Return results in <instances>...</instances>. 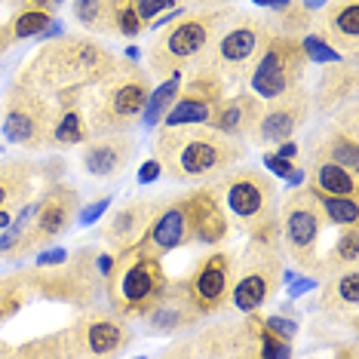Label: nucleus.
I'll use <instances>...</instances> for the list:
<instances>
[{
    "label": "nucleus",
    "instance_id": "nucleus-1",
    "mask_svg": "<svg viewBox=\"0 0 359 359\" xmlns=\"http://www.w3.org/2000/svg\"><path fill=\"white\" fill-rule=\"evenodd\" d=\"M154 157L175 184H200L215 182L233 166L246 163L249 148L246 142L218 133L209 123H182L157 126Z\"/></svg>",
    "mask_w": 359,
    "mask_h": 359
},
{
    "label": "nucleus",
    "instance_id": "nucleus-2",
    "mask_svg": "<svg viewBox=\"0 0 359 359\" xmlns=\"http://www.w3.org/2000/svg\"><path fill=\"white\" fill-rule=\"evenodd\" d=\"M117 68V53H111L93 34H62L37 46V53L15 71L25 83L53 95L68 89H93Z\"/></svg>",
    "mask_w": 359,
    "mask_h": 359
},
{
    "label": "nucleus",
    "instance_id": "nucleus-3",
    "mask_svg": "<svg viewBox=\"0 0 359 359\" xmlns=\"http://www.w3.org/2000/svg\"><path fill=\"white\" fill-rule=\"evenodd\" d=\"M154 89V77L148 68H142L135 59L117 55V68L102 80L99 86L83 93V111L89 135H108V133H129L138 126Z\"/></svg>",
    "mask_w": 359,
    "mask_h": 359
},
{
    "label": "nucleus",
    "instance_id": "nucleus-4",
    "mask_svg": "<svg viewBox=\"0 0 359 359\" xmlns=\"http://www.w3.org/2000/svg\"><path fill=\"white\" fill-rule=\"evenodd\" d=\"M233 13V4L200 6V10H187L175 15L172 22H166L148 46V74L154 80H163L169 74L187 71L197 62V55L215 40L218 31L227 25Z\"/></svg>",
    "mask_w": 359,
    "mask_h": 359
},
{
    "label": "nucleus",
    "instance_id": "nucleus-5",
    "mask_svg": "<svg viewBox=\"0 0 359 359\" xmlns=\"http://www.w3.org/2000/svg\"><path fill=\"white\" fill-rule=\"evenodd\" d=\"M212 187L222 197L231 224L240 227L249 240L280 243V203H276V184L271 175L240 163L231 172L215 178Z\"/></svg>",
    "mask_w": 359,
    "mask_h": 359
},
{
    "label": "nucleus",
    "instance_id": "nucleus-6",
    "mask_svg": "<svg viewBox=\"0 0 359 359\" xmlns=\"http://www.w3.org/2000/svg\"><path fill=\"white\" fill-rule=\"evenodd\" d=\"M166 285L169 273L163 267V258L135 246L114 261L111 273L104 276V298L120 316L142 320L160 304V298L166 295Z\"/></svg>",
    "mask_w": 359,
    "mask_h": 359
},
{
    "label": "nucleus",
    "instance_id": "nucleus-7",
    "mask_svg": "<svg viewBox=\"0 0 359 359\" xmlns=\"http://www.w3.org/2000/svg\"><path fill=\"white\" fill-rule=\"evenodd\" d=\"M271 34L273 31L267 25V15L236 10L187 71H215V74H222L227 86H240L246 83L252 62L258 59V53L264 50Z\"/></svg>",
    "mask_w": 359,
    "mask_h": 359
},
{
    "label": "nucleus",
    "instance_id": "nucleus-8",
    "mask_svg": "<svg viewBox=\"0 0 359 359\" xmlns=\"http://www.w3.org/2000/svg\"><path fill=\"white\" fill-rule=\"evenodd\" d=\"M83 206L80 200V187L65 182V178H55V182H46L40 197L34 200V212H31L25 231L15 240V246L6 252V261L10 264H22L25 258L37 255L40 249L53 246L59 236H65L71 227L77 224V212Z\"/></svg>",
    "mask_w": 359,
    "mask_h": 359
},
{
    "label": "nucleus",
    "instance_id": "nucleus-9",
    "mask_svg": "<svg viewBox=\"0 0 359 359\" xmlns=\"http://www.w3.org/2000/svg\"><path fill=\"white\" fill-rule=\"evenodd\" d=\"M99 249L95 246H77L68 252V258L62 264L53 267H31L34 273V289L37 298L50 301L59 307H71V310H83L89 304H95L104 295V283L95 264Z\"/></svg>",
    "mask_w": 359,
    "mask_h": 359
},
{
    "label": "nucleus",
    "instance_id": "nucleus-10",
    "mask_svg": "<svg viewBox=\"0 0 359 359\" xmlns=\"http://www.w3.org/2000/svg\"><path fill=\"white\" fill-rule=\"evenodd\" d=\"M280 243H258L249 240L240 255H233L231 273V310L236 313H252L271 304L273 295L285 283Z\"/></svg>",
    "mask_w": 359,
    "mask_h": 359
},
{
    "label": "nucleus",
    "instance_id": "nucleus-11",
    "mask_svg": "<svg viewBox=\"0 0 359 359\" xmlns=\"http://www.w3.org/2000/svg\"><path fill=\"white\" fill-rule=\"evenodd\" d=\"M53 123V99L37 86L13 77L0 99V135L19 151L43 154Z\"/></svg>",
    "mask_w": 359,
    "mask_h": 359
},
{
    "label": "nucleus",
    "instance_id": "nucleus-12",
    "mask_svg": "<svg viewBox=\"0 0 359 359\" xmlns=\"http://www.w3.org/2000/svg\"><path fill=\"white\" fill-rule=\"evenodd\" d=\"M325 231V218L316 197L307 184L289 187L283 206H280V249L283 258L295 264L298 273L316 276V261H320V240Z\"/></svg>",
    "mask_w": 359,
    "mask_h": 359
},
{
    "label": "nucleus",
    "instance_id": "nucleus-13",
    "mask_svg": "<svg viewBox=\"0 0 359 359\" xmlns=\"http://www.w3.org/2000/svg\"><path fill=\"white\" fill-rule=\"evenodd\" d=\"M62 338V356L80 359V356H114L123 353L133 344L135 332L129 325L126 316H120L117 310H102L89 304L77 310V316L71 323H65L59 329Z\"/></svg>",
    "mask_w": 359,
    "mask_h": 359
},
{
    "label": "nucleus",
    "instance_id": "nucleus-14",
    "mask_svg": "<svg viewBox=\"0 0 359 359\" xmlns=\"http://www.w3.org/2000/svg\"><path fill=\"white\" fill-rule=\"evenodd\" d=\"M307 68H310V62L304 50H301V37L271 34L264 50L258 53V59L252 62V68L246 74L249 93H255L261 102L276 99V95L304 83Z\"/></svg>",
    "mask_w": 359,
    "mask_h": 359
},
{
    "label": "nucleus",
    "instance_id": "nucleus-15",
    "mask_svg": "<svg viewBox=\"0 0 359 359\" xmlns=\"http://www.w3.org/2000/svg\"><path fill=\"white\" fill-rule=\"evenodd\" d=\"M231 273H233V252L215 246L209 255L197 258V264L184 276L169 280V285L175 292H182L203 316H215L231 310Z\"/></svg>",
    "mask_w": 359,
    "mask_h": 359
},
{
    "label": "nucleus",
    "instance_id": "nucleus-16",
    "mask_svg": "<svg viewBox=\"0 0 359 359\" xmlns=\"http://www.w3.org/2000/svg\"><path fill=\"white\" fill-rule=\"evenodd\" d=\"M169 356H240V359H258V310L240 313V320H222L215 325H206L203 332L182 338V344L166 347Z\"/></svg>",
    "mask_w": 359,
    "mask_h": 359
},
{
    "label": "nucleus",
    "instance_id": "nucleus-17",
    "mask_svg": "<svg viewBox=\"0 0 359 359\" xmlns=\"http://www.w3.org/2000/svg\"><path fill=\"white\" fill-rule=\"evenodd\" d=\"M310 117H313V102H310V89L301 83L295 89H289V93L264 102L258 126H255V133L249 135V142L255 144V148L280 144L285 138H295L298 129L304 126Z\"/></svg>",
    "mask_w": 359,
    "mask_h": 359
},
{
    "label": "nucleus",
    "instance_id": "nucleus-18",
    "mask_svg": "<svg viewBox=\"0 0 359 359\" xmlns=\"http://www.w3.org/2000/svg\"><path fill=\"white\" fill-rule=\"evenodd\" d=\"M338 117L325 129H316L301 148V160H332L338 166L359 172V111L356 99L344 104V111H334Z\"/></svg>",
    "mask_w": 359,
    "mask_h": 359
},
{
    "label": "nucleus",
    "instance_id": "nucleus-19",
    "mask_svg": "<svg viewBox=\"0 0 359 359\" xmlns=\"http://www.w3.org/2000/svg\"><path fill=\"white\" fill-rule=\"evenodd\" d=\"M182 203L184 222H187V233H191L194 246H224L227 236H231V215H227L222 197L215 194L212 184H200L194 191L178 194Z\"/></svg>",
    "mask_w": 359,
    "mask_h": 359
},
{
    "label": "nucleus",
    "instance_id": "nucleus-20",
    "mask_svg": "<svg viewBox=\"0 0 359 359\" xmlns=\"http://www.w3.org/2000/svg\"><path fill=\"white\" fill-rule=\"evenodd\" d=\"M227 95V83L215 71H191V77L182 80L172 108L166 111L160 126H182V123H206L215 104Z\"/></svg>",
    "mask_w": 359,
    "mask_h": 359
},
{
    "label": "nucleus",
    "instance_id": "nucleus-21",
    "mask_svg": "<svg viewBox=\"0 0 359 359\" xmlns=\"http://www.w3.org/2000/svg\"><path fill=\"white\" fill-rule=\"evenodd\" d=\"M316 313L334 329H347L350 334L359 332V267L325 276L316 285Z\"/></svg>",
    "mask_w": 359,
    "mask_h": 359
},
{
    "label": "nucleus",
    "instance_id": "nucleus-22",
    "mask_svg": "<svg viewBox=\"0 0 359 359\" xmlns=\"http://www.w3.org/2000/svg\"><path fill=\"white\" fill-rule=\"evenodd\" d=\"M163 197H135V200H126L123 206H117L114 212H108V218L102 222L99 227V236L104 240L114 255H123V252L135 249L142 243L148 224L154 222L157 215Z\"/></svg>",
    "mask_w": 359,
    "mask_h": 359
},
{
    "label": "nucleus",
    "instance_id": "nucleus-23",
    "mask_svg": "<svg viewBox=\"0 0 359 359\" xmlns=\"http://www.w3.org/2000/svg\"><path fill=\"white\" fill-rule=\"evenodd\" d=\"M135 157V142L129 133H108V135H89L80 148V166L89 178L111 182L126 172V166Z\"/></svg>",
    "mask_w": 359,
    "mask_h": 359
},
{
    "label": "nucleus",
    "instance_id": "nucleus-24",
    "mask_svg": "<svg viewBox=\"0 0 359 359\" xmlns=\"http://www.w3.org/2000/svg\"><path fill=\"white\" fill-rule=\"evenodd\" d=\"M313 31L347 62L359 59V0H332L313 15Z\"/></svg>",
    "mask_w": 359,
    "mask_h": 359
},
{
    "label": "nucleus",
    "instance_id": "nucleus-25",
    "mask_svg": "<svg viewBox=\"0 0 359 359\" xmlns=\"http://www.w3.org/2000/svg\"><path fill=\"white\" fill-rule=\"evenodd\" d=\"M83 93L86 89H68V93L53 95V123L50 138H46V151H68L89 138Z\"/></svg>",
    "mask_w": 359,
    "mask_h": 359
},
{
    "label": "nucleus",
    "instance_id": "nucleus-26",
    "mask_svg": "<svg viewBox=\"0 0 359 359\" xmlns=\"http://www.w3.org/2000/svg\"><path fill=\"white\" fill-rule=\"evenodd\" d=\"M356 86H359L356 62H332V65H323L320 77H316L313 89H310L313 114H320V117H329V114L341 111L350 99H356Z\"/></svg>",
    "mask_w": 359,
    "mask_h": 359
},
{
    "label": "nucleus",
    "instance_id": "nucleus-27",
    "mask_svg": "<svg viewBox=\"0 0 359 359\" xmlns=\"http://www.w3.org/2000/svg\"><path fill=\"white\" fill-rule=\"evenodd\" d=\"M138 246L154 252V255H160V258L172 255V252H178V249L194 246L191 233H187V222H184V212H182L178 197H163L157 215H154V222L148 224V231H144Z\"/></svg>",
    "mask_w": 359,
    "mask_h": 359
},
{
    "label": "nucleus",
    "instance_id": "nucleus-28",
    "mask_svg": "<svg viewBox=\"0 0 359 359\" xmlns=\"http://www.w3.org/2000/svg\"><path fill=\"white\" fill-rule=\"evenodd\" d=\"M261 108H264V102H261L255 93H249V89H240V93L224 95V99L215 104V111L209 114L206 123L212 129H218V133L231 135V138L249 142V135L255 133V126H258Z\"/></svg>",
    "mask_w": 359,
    "mask_h": 359
},
{
    "label": "nucleus",
    "instance_id": "nucleus-29",
    "mask_svg": "<svg viewBox=\"0 0 359 359\" xmlns=\"http://www.w3.org/2000/svg\"><path fill=\"white\" fill-rule=\"evenodd\" d=\"M142 320L148 323L151 332L178 334V332H191L194 325H200L206 316H203L200 310L182 295V292H175L172 285H166V295L160 298V304L154 307L151 313H144Z\"/></svg>",
    "mask_w": 359,
    "mask_h": 359
},
{
    "label": "nucleus",
    "instance_id": "nucleus-30",
    "mask_svg": "<svg viewBox=\"0 0 359 359\" xmlns=\"http://www.w3.org/2000/svg\"><path fill=\"white\" fill-rule=\"evenodd\" d=\"M40 178V163L34 160H0V209L22 206L34 197Z\"/></svg>",
    "mask_w": 359,
    "mask_h": 359
},
{
    "label": "nucleus",
    "instance_id": "nucleus-31",
    "mask_svg": "<svg viewBox=\"0 0 359 359\" xmlns=\"http://www.w3.org/2000/svg\"><path fill=\"white\" fill-rule=\"evenodd\" d=\"M31 301H37L31 267H15L10 273H0V329L10 325L19 313H25Z\"/></svg>",
    "mask_w": 359,
    "mask_h": 359
},
{
    "label": "nucleus",
    "instance_id": "nucleus-32",
    "mask_svg": "<svg viewBox=\"0 0 359 359\" xmlns=\"http://www.w3.org/2000/svg\"><path fill=\"white\" fill-rule=\"evenodd\" d=\"M304 182L313 191L338 194V197H356L359 194V172L338 166L332 160H304Z\"/></svg>",
    "mask_w": 359,
    "mask_h": 359
},
{
    "label": "nucleus",
    "instance_id": "nucleus-33",
    "mask_svg": "<svg viewBox=\"0 0 359 359\" xmlns=\"http://www.w3.org/2000/svg\"><path fill=\"white\" fill-rule=\"evenodd\" d=\"M126 0H71L74 22L93 37H114V19Z\"/></svg>",
    "mask_w": 359,
    "mask_h": 359
},
{
    "label": "nucleus",
    "instance_id": "nucleus-34",
    "mask_svg": "<svg viewBox=\"0 0 359 359\" xmlns=\"http://www.w3.org/2000/svg\"><path fill=\"white\" fill-rule=\"evenodd\" d=\"M356 264H359V224H350V227H344V233L332 243V249L316 261V280L350 271V267H356Z\"/></svg>",
    "mask_w": 359,
    "mask_h": 359
},
{
    "label": "nucleus",
    "instance_id": "nucleus-35",
    "mask_svg": "<svg viewBox=\"0 0 359 359\" xmlns=\"http://www.w3.org/2000/svg\"><path fill=\"white\" fill-rule=\"evenodd\" d=\"M53 19H55V10H46V6H37V4H28V0H22V4L13 10L10 19L4 22V25H6V31H10L13 43H19V40L40 37L46 28H50Z\"/></svg>",
    "mask_w": 359,
    "mask_h": 359
},
{
    "label": "nucleus",
    "instance_id": "nucleus-36",
    "mask_svg": "<svg viewBox=\"0 0 359 359\" xmlns=\"http://www.w3.org/2000/svg\"><path fill=\"white\" fill-rule=\"evenodd\" d=\"M178 89H182V74L163 77L160 86L151 89V95H148V102H144V111H142V120H138V123H142L144 129H157L163 123V117H166V111L172 108Z\"/></svg>",
    "mask_w": 359,
    "mask_h": 359
},
{
    "label": "nucleus",
    "instance_id": "nucleus-37",
    "mask_svg": "<svg viewBox=\"0 0 359 359\" xmlns=\"http://www.w3.org/2000/svg\"><path fill=\"white\" fill-rule=\"evenodd\" d=\"M267 25H271L273 34H292L301 37L313 28V10H307L301 0H289L283 10H276L267 15Z\"/></svg>",
    "mask_w": 359,
    "mask_h": 359
},
{
    "label": "nucleus",
    "instance_id": "nucleus-38",
    "mask_svg": "<svg viewBox=\"0 0 359 359\" xmlns=\"http://www.w3.org/2000/svg\"><path fill=\"white\" fill-rule=\"evenodd\" d=\"M310 194H313L316 203H320L325 224H334V227L359 224V203H356V197H338V194H323V191H313V187H310Z\"/></svg>",
    "mask_w": 359,
    "mask_h": 359
},
{
    "label": "nucleus",
    "instance_id": "nucleus-39",
    "mask_svg": "<svg viewBox=\"0 0 359 359\" xmlns=\"http://www.w3.org/2000/svg\"><path fill=\"white\" fill-rule=\"evenodd\" d=\"M301 50H304L307 62L313 65V68H323V65H332V62H347L344 55H341L334 46H329L325 40L316 34L313 28L307 31V34H301Z\"/></svg>",
    "mask_w": 359,
    "mask_h": 359
},
{
    "label": "nucleus",
    "instance_id": "nucleus-40",
    "mask_svg": "<svg viewBox=\"0 0 359 359\" xmlns=\"http://www.w3.org/2000/svg\"><path fill=\"white\" fill-rule=\"evenodd\" d=\"M178 4H182V0H135V13H138V19H142L144 31H151V22L163 13L175 10Z\"/></svg>",
    "mask_w": 359,
    "mask_h": 359
},
{
    "label": "nucleus",
    "instance_id": "nucleus-41",
    "mask_svg": "<svg viewBox=\"0 0 359 359\" xmlns=\"http://www.w3.org/2000/svg\"><path fill=\"white\" fill-rule=\"evenodd\" d=\"M261 320H264L267 329L276 332L285 341H295L298 338V320H295V316H289V313H271V316H261Z\"/></svg>",
    "mask_w": 359,
    "mask_h": 359
},
{
    "label": "nucleus",
    "instance_id": "nucleus-42",
    "mask_svg": "<svg viewBox=\"0 0 359 359\" xmlns=\"http://www.w3.org/2000/svg\"><path fill=\"white\" fill-rule=\"evenodd\" d=\"M111 203H114V197H99V200L89 203V206H80V212H77V224H93V222H99L104 212L111 209Z\"/></svg>",
    "mask_w": 359,
    "mask_h": 359
},
{
    "label": "nucleus",
    "instance_id": "nucleus-43",
    "mask_svg": "<svg viewBox=\"0 0 359 359\" xmlns=\"http://www.w3.org/2000/svg\"><path fill=\"white\" fill-rule=\"evenodd\" d=\"M264 166L271 169L273 175L289 178V175H292V169L298 166V160H285V157H280V154H276V151H264Z\"/></svg>",
    "mask_w": 359,
    "mask_h": 359
},
{
    "label": "nucleus",
    "instance_id": "nucleus-44",
    "mask_svg": "<svg viewBox=\"0 0 359 359\" xmlns=\"http://www.w3.org/2000/svg\"><path fill=\"white\" fill-rule=\"evenodd\" d=\"M163 175V166H160V160L157 157H151V160H144L142 163V169H138V184H154L157 178Z\"/></svg>",
    "mask_w": 359,
    "mask_h": 359
},
{
    "label": "nucleus",
    "instance_id": "nucleus-45",
    "mask_svg": "<svg viewBox=\"0 0 359 359\" xmlns=\"http://www.w3.org/2000/svg\"><path fill=\"white\" fill-rule=\"evenodd\" d=\"M68 258V249H62V246H46V249H40L37 252V267H53V264H62V261Z\"/></svg>",
    "mask_w": 359,
    "mask_h": 359
},
{
    "label": "nucleus",
    "instance_id": "nucleus-46",
    "mask_svg": "<svg viewBox=\"0 0 359 359\" xmlns=\"http://www.w3.org/2000/svg\"><path fill=\"white\" fill-rule=\"evenodd\" d=\"M316 285H320V280H316V276H301V280H292L289 283V295L292 298H301L304 295V292H310V289H316Z\"/></svg>",
    "mask_w": 359,
    "mask_h": 359
},
{
    "label": "nucleus",
    "instance_id": "nucleus-47",
    "mask_svg": "<svg viewBox=\"0 0 359 359\" xmlns=\"http://www.w3.org/2000/svg\"><path fill=\"white\" fill-rule=\"evenodd\" d=\"M276 154H280V157H285V160H301V148H298L295 142H292V138H285V142L276 144Z\"/></svg>",
    "mask_w": 359,
    "mask_h": 359
},
{
    "label": "nucleus",
    "instance_id": "nucleus-48",
    "mask_svg": "<svg viewBox=\"0 0 359 359\" xmlns=\"http://www.w3.org/2000/svg\"><path fill=\"white\" fill-rule=\"evenodd\" d=\"M255 6H264V10H271V13H276V10H283L289 0H252Z\"/></svg>",
    "mask_w": 359,
    "mask_h": 359
},
{
    "label": "nucleus",
    "instance_id": "nucleus-49",
    "mask_svg": "<svg viewBox=\"0 0 359 359\" xmlns=\"http://www.w3.org/2000/svg\"><path fill=\"white\" fill-rule=\"evenodd\" d=\"M10 46H15V43H13V37H10V31H6V25L0 22V55L10 50Z\"/></svg>",
    "mask_w": 359,
    "mask_h": 359
},
{
    "label": "nucleus",
    "instance_id": "nucleus-50",
    "mask_svg": "<svg viewBox=\"0 0 359 359\" xmlns=\"http://www.w3.org/2000/svg\"><path fill=\"white\" fill-rule=\"evenodd\" d=\"M182 4H200V6H224V4H233V0H182Z\"/></svg>",
    "mask_w": 359,
    "mask_h": 359
},
{
    "label": "nucleus",
    "instance_id": "nucleus-51",
    "mask_svg": "<svg viewBox=\"0 0 359 359\" xmlns=\"http://www.w3.org/2000/svg\"><path fill=\"white\" fill-rule=\"evenodd\" d=\"M334 356H356V347H334Z\"/></svg>",
    "mask_w": 359,
    "mask_h": 359
},
{
    "label": "nucleus",
    "instance_id": "nucleus-52",
    "mask_svg": "<svg viewBox=\"0 0 359 359\" xmlns=\"http://www.w3.org/2000/svg\"><path fill=\"white\" fill-rule=\"evenodd\" d=\"M0 356H13V344H6L4 338H0Z\"/></svg>",
    "mask_w": 359,
    "mask_h": 359
},
{
    "label": "nucleus",
    "instance_id": "nucleus-53",
    "mask_svg": "<svg viewBox=\"0 0 359 359\" xmlns=\"http://www.w3.org/2000/svg\"><path fill=\"white\" fill-rule=\"evenodd\" d=\"M28 4H37V6H46V10H55L53 0H28Z\"/></svg>",
    "mask_w": 359,
    "mask_h": 359
},
{
    "label": "nucleus",
    "instance_id": "nucleus-54",
    "mask_svg": "<svg viewBox=\"0 0 359 359\" xmlns=\"http://www.w3.org/2000/svg\"><path fill=\"white\" fill-rule=\"evenodd\" d=\"M301 4L307 6V10H313V6H320V4H325V0H301Z\"/></svg>",
    "mask_w": 359,
    "mask_h": 359
},
{
    "label": "nucleus",
    "instance_id": "nucleus-55",
    "mask_svg": "<svg viewBox=\"0 0 359 359\" xmlns=\"http://www.w3.org/2000/svg\"><path fill=\"white\" fill-rule=\"evenodd\" d=\"M53 4H55V6H59V4H65V0H53Z\"/></svg>",
    "mask_w": 359,
    "mask_h": 359
},
{
    "label": "nucleus",
    "instance_id": "nucleus-56",
    "mask_svg": "<svg viewBox=\"0 0 359 359\" xmlns=\"http://www.w3.org/2000/svg\"><path fill=\"white\" fill-rule=\"evenodd\" d=\"M0 4H4V0H0Z\"/></svg>",
    "mask_w": 359,
    "mask_h": 359
}]
</instances>
